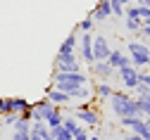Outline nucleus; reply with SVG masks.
I'll return each instance as SVG.
<instances>
[{
	"label": "nucleus",
	"instance_id": "nucleus-11",
	"mask_svg": "<svg viewBox=\"0 0 150 140\" xmlns=\"http://www.w3.org/2000/svg\"><path fill=\"white\" fill-rule=\"evenodd\" d=\"M91 17H93V22H96V24H100V22H105L107 17H112L110 0H98L96 7H93V12H91Z\"/></svg>",
	"mask_w": 150,
	"mask_h": 140
},
{
	"label": "nucleus",
	"instance_id": "nucleus-4",
	"mask_svg": "<svg viewBox=\"0 0 150 140\" xmlns=\"http://www.w3.org/2000/svg\"><path fill=\"white\" fill-rule=\"evenodd\" d=\"M52 83H79V86H86L88 83V76L83 71H55L50 74Z\"/></svg>",
	"mask_w": 150,
	"mask_h": 140
},
{
	"label": "nucleus",
	"instance_id": "nucleus-6",
	"mask_svg": "<svg viewBox=\"0 0 150 140\" xmlns=\"http://www.w3.org/2000/svg\"><path fill=\"white\" fill-rule=\"evenodd\" d=\"M110 43H107V38L103 33H93V59L96 62H103V59H107L110 55Z\"/></svg>",
	"mask_w": 150,
	"mask_h": 140
},
{
	"label": "nucleus",
	"instance_id": "nucleus-30",
	"mask_svg": "<svg viewBox=\"0 0 150 140\" xmlns=\"http://www.w3.org/2000/svg\"><path fill=\"white\" fill-rule=\"evenodd\" d=\"M88 140H103V138H98V135H88Z\"/></svg>",
	"mask_w": 150,
	"mask_h": 140
},
{
	"label": "nucleus",
	"instance_id": "nucleus-16",
	"mask_svg": "<svg viewBox=\"0 0 150 140\" xmlns=\"http://www.w3.org/2000/svg\"><path fill=\"white\" fill-rule=\"evenodd\" d=\"M74 31H79V33H93V31H96V22H93V17H91V14L83 17L81 22L76 24V29H74Z\"/></svg>",
	"mask_w": 150,
	"mask_h": 140
},
{
	"label": "nucleus",
	"instance_id": "nucleus-17",
	"mask_svg": "<svg viewBox=\"0 0 150 140\" xmlns=\"http://www.w3.org/2000/svg\"><path fill=\"white\" fill-rule=\"evenodd\" d=\"M112 93H115V88H112L107 81H100V83L96 86V97H100V100H110Z\"/></svg>",
	"mask_w": 150,
	"mask_h": 140
},
{
	"label": "nucleus",
	"instance_id": "nucleus-26",
	"mask_svg": "<svg viewBox=\"0 0 150 140\" xmlns=\"http://www.w3.org/2000/svg\"><path fill=\"white\" fill-rule=\"evenodd\" d=\"M115 3H119L122 7H129V5H131V0H115Z\"/></svg>",
	"mask_w": 150,
	"mask_h": 140
},
{
	"label": "nucleus",
	"instance_id": "nucleus-15",
	"mask_svg": "<svg viewBox=\"0 0 150 140\" xmlns=\"http://www.w3.org/2000/svg\"><path fill=\"white\" fill-rule=\"evenodd\" d=\"M62 128H64L69 135H74V133H79V131H81L79 121H76V119H74L71 114H64V119H62Z\"/></svg>",
	"mask_w": 150,
	"mask_h": 140
},
{
	"label": "nucleus",
	"instance_id": "nucleus-22",
	"mask_svg": "<svg viewBox=\"0 0 150 140\" xmlns=\"http://www.w3.org/2000/svg\"><path fill=\"white\" fill-rule=\"evenodd\" d=\"M10 140H29V133H22V131H14Z\"/></svg>",
	"mask_w": 150,
	"mask_h": 140
},
{
	"label": "nucleus",
	"instance_id": "nucleus-3",
	"mask_svg": "<svg viewBox=\"0 0 150 140\" xmlns=\"http://www.w3.org/2000/svg\"><path fill=\"white\" fill-rule=\"evenodd\" d=\"M126 55L131 59V67L136 69H145L148 67V59H150V45L141 43V41H131L126 45Z\"/></svg>",
	"mask_w": 150,
	"mask_h": 140
},
{
	"label": "nucleus",
	"instance_id": "nucleus-31",
	"mask_svg": "<svg viewBox=\"0 0 150 140\" xmlns=\"http://www.w3.org/2000/svg\"><path fill=\"white\" fill-rule=\"evenodd\" d=\"M43 140H52V138H50V135H48V138H43Z\"/></svg>",
	"mask_w": 150,
	"mask_h": 140
},
{
	"label": "nucleus",
	"instance_id": "nucleus-29",
	"mask_svg": "<svg viewBox=\"0 0 150 140\" xmlns=\"http://www.w3.org/2000/svg\"><path fill=\"white\" fill-rule=\"evenodd\" d=\"M143 26H150V17H145V19H143Z\"/></svg>",
	"mask_w": 150,
	"mask_h": 140
},
{
	"label": "nucleus",
	"instance_id": "nucleus-14",
	"mask_svg": "<svg viewBox=\"0 0 150 140\" xmlns=\"http://www.w3.org/2000/svg\"><path fill=\"white\" fill-rule=\"evenodd\" d=\"M136 102H138V112H141V116H148V119H150V90L143 93V95H138Z\"/></svg>",
	"mask_w": 150,
	"mask_h": 140
},
{
	"label": "nucleus",
	"instance_id": "nucleus-20",
	"mask_svg": "<svg viewBox=\"0 0 150 140\" xmlns=\"http://www.w3.org/2000/svg\"><path fill=\"white\" fill-rule=\"evenodd\" d=\"M110 10H112V17H115V19H122L124 17V7L119 3H115V0H110Z\"/></svg>",
	"mask_w": 150,
	"mask_h": 140
},
{
	"label": "nucleus",
	"instance_id": "nucleus-1",
	"mask_svg": "<svg viewBox=\"0 0 150 140\" xmlns=\"http://www.w3.org/2000/svg\"><path fill=\"white\" fill-rule=\"evenodd\" d=\"M110 105H112V114L117 119H124V116H141L138 112V102L134 95H129L124 90H115L110 95Z\"/></svg>",
	"mask_w": 150,
	"mask_h": 140
},
{
	"label": "nucleus",
	"instance_id": "nucleus-19",
	"mask_svg": "<svg viewBox=\"0 0 150 140\" xmlns=\"http://www.w3.org/2000/svg\"><path fill=\"white\" fill-rule=\"evenodd\" d=\"M141 26H143V19H126V29H129V33H136V36H138Z\"/></svg>",
	"mask_w": 150,
	"mask_h": 140
},
{
	"label": "nucleus",
	"instance_id": "nucleus-5",
	"mask_svg": "<svg viewBox=\"0 0 150 140\" xmlns=\"http://www.w3.org/2000/svg\"><path fill=\"white\" fill-rule=\"evenodd\" d=\"M55 105H50L45 97H41L38 102H31V107H29V121H45V116L50 114V109H52Z\"/></svg>",
	"mask_w": 150,
	"mask_h": 140
},
{
	"label": "nucleus",
	"instance_id": "nucleus-25",
	"mask_svg": "<svg viewBox=\"0 0 150 140\" xmlns=\"http://www.w3.org/2000/svg\"><path fill=\"white\" fill-rule=\"evenodd\" d=\"M124 140H143V138L136 135V133H129V135H124Z\"/></svg>",
	"mask_w": 150,
	"mask_h": 140
},
{
	"label": "nucleus",
	"instance_id": "nucleus-18",
	"mask_svg": "<svg viewBox=\"0 0 150 140\" xmlns=\"http://www.w3.org/2000/svg\"><path fill=\"white\" fill-rule=\"evenodd\" d=\"M12 128H14V131H22V133H29V131H31V121H29L26 116H22V114H19Z\"/></svg>",
	"mask_w": 150,
	"mask_h": 140
},
{
	"label": "nucleus",
	"instance_id": "nucleus-23",
	"mask_svg": "<svg viewBox=\"0 0 150 140\" xmlns=\"http://www.w3.org/2000/svg\"><path fill=\"white\" fill-rule=\"evenodd\" d=\"M71 138H74V140H88V131H86V128H81L79 133H74Z\"/></svg>",
	"mask_w": 150,
	"mask_h": 140
},
{
	"label": "nucleus",
	"instance_id": "nucleus-12",
	"mask_svg": "<svg viewBox=\"0 0 150 140\" xmlns=\"http://www.w3.org/2000/svg\"><path fill=\"white\" fill-rule=\"evenodd\" d=\"M91 71H93V76H96L98 81H107V78L115 76V69H112L105 59H103V62H93L91 64Z\"/></svg>",
	"mask_w": 150,
	"mask_h": 140
},
{
	"label": "nucleus",
	"instance_id": "nucleus-28",
	"mask_svg": "<svg viewBox=\"0 0 150 140\" xmlns=\"http://www.w3.org/2000/svg\"><path fill=\"white\" fill-rule=\"evenodd\" d=\"M143 121H145V128L150 131V119H148V116H143Z\"/></svg>",
	"mask_w": 150,
	"mask_h": 140
},
{
	"label": "nucleus",
	"instance_id": "nucleus-10",
	"mask_svg": "<svg viewBox=\"0 0 150 140\" xmlns=\"http://www.w3.org/2000/svg\"><path fill=\"white\" fill-rule=\"evenodd\" d=\"M45 100H48V102L50 105H55V107H67L69 102H71V100L62 93V90H57V88H55V86H48L45 88V95H43Z\"/></svg>",
	"mask_w": 150,
	"mask_h": 140
},
{
	"label": "nucleus",
	"instance_id": "nucleus-7",
	"mask_svg": "<svg viewBox=\"0 0 150 140\" xmlns=\"http://www.w3.org/2000/svg\"><path fill=\"white\" fill-rule=\"evenodd\" d=\"M115 74H119V78H122V83H124V88H129V90H134L136 86H138V69L136 67H122V69H117Z\"/></svg>",
	"mask_w": 150,
	"mask_h": 140
},
{
	"label": "nucleus",
	"instance_id": "nucleus-27",
	"mask_svg": "<svg viewBox=\"0 0 150 140\" xmlns=\"http://www.w3.org/2000/svg\"><path fill=\"white\" fill-rule=\"evenodd\" d=\"M136 5H150V0H136Z\"/></svg>",
	"mask_w": 150,
	"mask_h": 140
},
{
	"label": "nucleus",
	"instance_id": "nucleus-13",
	"mask_svg": "<svg viewBox=\"0 0 150 140\" xmlns=\"http://www.w3.org/2000/svg\"><path fill=\"white\" fill-rule=\"evenodd\" d=\"M62 119H64V109H62V107H52L43 124H45L48 128H57V126H62Z\"/></svg>",
	"mask_w": 150,
	"mask_h": 140
},
{
	"label": "nucleus",
	"instance_id": "nucleus-8",
	"mask_svg": "<svg viewBox=\"0 0 150 140\" xmlns=\"http://www.w3.org/2000/svg\"><path fill=\"white\" fill-rule=\"evenodd\" d=\"M105 62H107V64H110L112 69L117 71V69H122V67H129V64H131V59H129V55H126L124 50H119V48L115 50V48H112V50H110V55H107V59H105Z\"/></svg>",
	"mask_w": 150,
	"mask_h": 140
},
{
	"label": "nucleus",
	"instance_id": "nucleus-21",
	"mask_svg": "<svg viewBox=\"0 0 150 140\" xmlns=\"http://www.w3.org/2000/svg\"><path fill=\"white\" fill-rule=\"evenodd\" d=\"M138 36L143 38V41H148V43H150V26H141V31H138Z\"/></svg>",
	"mask_w": 150,
	"mask_h": 140
},
{
	"label": "nucleus",
	"instance_id": "nucleus-2",
	"mask_svg": "<svg viewBox=\"0 0 150 140\" xmlns=\"http://www.w3.org/2000/svg\"><path fill=\"white\" fill-rule=\"evenodd\" d=\"M71 116L76 119L79 124L88 126V128H98V126H100V121H103V116H100V109H98V107H93L91 102H81L76 109L71 112Z\"/></svg>",
	"mask_w": 150,
	"mask_h": 140
},
{
	"label": "nucleus",
	"instance_id": "nucleus-9",
	"mask_svg": "<svg viewBox=\"0 0 150 140\" xmlns=\"http://www.w3.org/2000/svg\"><path fill=\"white\" fill-rule=\"evenodd\" d=\"M29 107H31V102L26 97H7V114H22V116H26Z\"/></svg>",
	"mask_w": 150,
	"mask_h": 140
},
{
	"label": "nucleus",
	"instance_id": "nucleus-24",
	"mask_svg": "<svg viewBox=\"0 0 150 140\" xmlns=\"http://www.w3.org/2000/svg\"><path fill=\"white\" fill-rule=\"evenodd\" d=\"M7 114V97H0V116Z\"/></svg>",
	"mask_w": 150,
	"mask_h": 140
}]
</instances>
